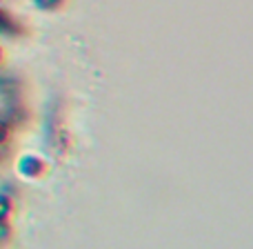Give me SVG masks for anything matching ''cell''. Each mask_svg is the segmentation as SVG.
<instances>
[{"label": "cell", "mask_w": 253, "mask_h": 249, "mask_svg": "<svg viewBox=\"0 0 253 249\" xmlns=\"http://www.w3.org/2000/svg\"><path fill=\"white\" fill-rule=\"evenodd\" d=\"M11 20H9V18H7V13H4V11H0V29H4V31H9V29H11Z\"/></svg>", "instance_id": "6da1fadb"}, {"label": "cell", "mask_w": 253, "mask_h": 249, "mask_svg": "<svg viewBox=\"0 0 253 249\" xmlns=\"http://www.w3.org/2000/svg\"><path fill=\"white\" fill-rule=\"evenodd\" d=\"M7 214H9V200L4 196H0V218H4Z\"/></svg>", "instance_id": "7a4b0ae2"}, {"label": "cell", "mask_w": 253, "mask_h": 249, "mask_svg": "<svg viewBox=\"0 0 253 249\" xmlns=\"http://www.w3.org/2000/svg\"><path fill=\"white\" fill-rule=\"evenodd\" d=\"M7 138H9V125L0 120V143H4Z\"/></svg>", "instance_id": "3957f363"}, {"label": "cell", "mask_w": 253, "mask_h": 249, "mask_svg": "<svg viewBox=\"0 0 253 249\" xmlns=\"http://www.w3.org/2000/svg\"><path fill=\"white\" fill-rule=\"evenodd\" d=\"M38 2L42 4V7H53V4H58L60 0H38Z\"/></svg>", "instance_id": "277c9868"}]
</instances>
